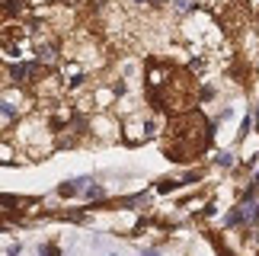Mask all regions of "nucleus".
<instances>
[{
    "instance_id": "f257e3e1",
    "label": "nucleus",
    "mask_w": 259,
    "mask_h": 256,
    "mask_svg": "<svg viewBox=\"0 0 259 256\" xmlns=\"http://www.w3.org/2000/svg\"><path fill=\"white\" fill-rule=\"evenodd\" d=\"M29 74H32V64H16L13 67V80H26Z\"/></svg>"
},
{
    "instance_id": "f03ea898",
    "label": "nucleus",
    "mask_w": 259,
    "mask_h": 256,
    "mask_svg": "<svg viewBox=\"0 0 259 256\" xmlns=\"http://www.w3.org/2000/svg\"><path fill=\"white\" fill-rule=\"evenodd\" d=\"M227 228H237V224H243V208H237V211H231V215H227Z\"/></svg>"
},
{
    "instance_id": "7ed1b4c3",
    "label": "nucleus",
    "mask_w": 259,
    "mask_h": 256,
    "mask_svg": "<svg viewBox=\"0 0 259 256\" xmlns=\"http://www.w3.org/2000/svg\"><path fill=\"white\" fill-rule=\"evenodd\" d=\"M87 199H103V186H87Z\"/></svg>"
},
{
    "instance_id": "20e7f679",
    "label": "nucleus",
    "mask_w": 259,
    "mask_h": 256,
    "mask_svg": "<svg viewBox=\"0 0 259 256\" xmlns=\"http://www.w3.org/2000/svg\"><path fill=\"white\" fill-rule=\"evenodd\" d=\"M259 192V173L253 176V183H250V189H246V199H253V195Z\"/></svg>"
},
{
    "instance_id": "39448f33",
    "label": "nucleus",
    "mask_w": 259,
    "mask_h": 256,
    "mask_svg": "<svg viewBox=\"0 0 259 256\" xmlns=\"http://www.w3.org/2000/svg\"><path fill=\"white\" fill-rule=\"evenodd\" d=\"M42 256H61V253H58L55 243H45V247H42Z\"/></svg>"
},
{
    "instance_id": "423d86ee",
    "label": "nucleus",
    "mask_w": 259,
    "mask_h": 256,
    "mask_svg": "<svg viewBox=\"0 0 259 256\" xmlns=\"http://www.w3.org/2000/svg\"><path fill=\"white\" fill-rule=\"evenodd\" d=\"M218 163H221V166H231L234 157H231V154H218Z\"/></svg>"
},
{
    "instance_id": "0eeeda50",
    "label": "nucleus",
    "mask_w": 259,
    "mask_h": 256,
    "mask_svg": "<svg viewBox=\"0 0 259 256\" xmlns=\"http://www.w3.org/2000/svg\"><path fill=\"white\" fill-rule=\"evenodd\" d=\"M7 256H19V243H13V247L7 250Z\"/></svg>"
},
{
    "instance_id": "6e6552de",
    "label": "nucleus",
    "mask_w": 259,
    "mask_h": 256,
    "mask_svg": "<svg viewBox=\"0 0 259 256\" xmlns=\"http://www.w3.org/2000/svg\"><path fill=\"white\" fill-rule=\"evenodd\" d=\"M141 256H160V253H154V250H147V253H141Z\"/></svg>"
},
{
    "instance_id": "1a4fd4ad",
    "label": "nucleus",
    "mask_w": 259,
    "mask_h": 256,
    "mask_svg": "<svg viewBox=\"0 0 259 256\" xmlns=\"http://www.w3.org/2000/svg\"><path fill=\"white\" fill-rule=\"evenodd\" d=\"M106 256H118V253H106Z\"/></svg>"
},
{
    "instance_id": "9d476101",
    "label": "nucleus",
    "mask_w": 259,
    "mask_h": 256,
    "mask_svg": "<svg viewBox=\"0 0 259 256\" xmlns=\"http://www.w3.org/2000/svg\"><path fill=\"white\" fill-rule=\"evenodd\" d=\"M256 157H259V154H256Z\"/></svg>"
}]
</instances>
